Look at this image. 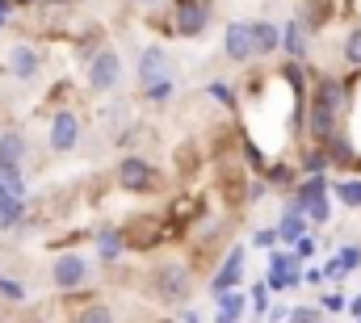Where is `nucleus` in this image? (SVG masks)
I'll return each instance as SVG.
<instances>
[{
    "label": "nucleus",
    "mask_w": 361,
    "mask_h": 323,
    "mask_svg": "<svg viewBox=\"0 0 361 323\" xmlns=\"http://www.w3.org/2000/svg\"><path fill=\"white\" fill-rule=\"evenodd\" d=\"M8 72H13L17 80H34V76H38V51L13 47V51H8Z\"/></svg>",
    "instance_id": "nucleus-11"
},
{
    "label": "nucleus",
    "mask_w": 361,
    "mask_h": 323,
    "mask_svg": "<svg viewBox=\"0 0 361 323\" xmlns=\"http://www.w3.org/2000/svg\"><path fill=\"white\" fill-rule=\"evenodd\" d=\"M307 210H311V219H315V223H324V219H328V202H324V197H319V202H311Z\"/></svg>",
    "instance_id": "nucleus-26"
},
{
    "label": "nucleus",
    "mask_w": 361,
    "mask_h": 323,
    "mask_svg": "<svg viewBox=\"0 0 361 323\" xmlns=\"http://www.w3.org/2000/svg\"><path fill=\"white\" fill-rule=\"evenodd\" d=\"M25 4H30V0H25Z\"/></svg>",
    "instance_id": "nucleus-35"
},
{
    "label": "nucleus",
    "mask_w": 361,
    "mask_h": 323,
    "mask_svg": "<svg viewBox=\"0 0 361 323\" xmlns=\"http://www.w3.org/2000/svg\"><path fill=\"white\" fill-rule=\"evenodd\" d=\"M135 4H156V0H135Z\"/></svg>",
    "instance_id": "nucleus-32"
},
{
    "label": "nucleus",
    "mask_w": 361,
    "mask_h": 323,
    "mask_svg": "<svg viewBox=\"0 0 361 323\" xmlns=\"http://www.w3.org/2000/svg\"><path fill=\"white\" fill-rule=\"evenodd\" d=\"M240 311H244V294L223 290V294H219V323H235L240 319Z\"/></svg>",
    "instance_id": "nucleus-14"
},
{
    "label": "nucleus",
    "mask_w": 361,
    "mask_h": 323,
    "mask_svg": "<svg viewBox=\"0 0 361 323\" xmlns=\"http://www.w3.org/2000/svg\"><path fill=\"white\" fill-rule=\"evenodd\" d=\"M4 8H8V0H0V13H4Z\"/></svg>",
    "instance_id": "nucleus-31"
},
{
    "label": "nucleus",
    "mask_w": 361,
    "mask_h": 323,
    "mask_svg": "<svg viewBox=\"0 0 361 323\" xmlns=\"http://www.w3.org/2000/svg\"><path fill=\"white\" fill-rule=\"evenodd\" d=\"M21 156H25V139L17 130H4L0 135V172H17Z\"/></svg>",
    "instance_id": "nucleus-10"
},
{
    "label": "nucleus",
    "mask_w": 361,
    "mask_h": 323,
    "mask_svg": "<svg viewBox=\"0 0 361 323\" xmlns=\"http://www.w3.org/2000/svg\"><path fill=\"white\" fill-rule=\"evenodd\" d=\"M336 193H341V202H345V206H361V181H341V185H336Z\"/></svg>",
    "instance_id": "nucleus-19"
},
{
    "label": "nucleus",
    "mask_w": 361,
    "mask_h": 323,
    "mask_svg": "<svg viewBox=\"0 0 361 323\" xmlns=\"http://www.w3.org/2000/svg\"><path fill=\"white\" fill-rule=\"evenodd\" d=\"M0 294H4V298H13V303H21V294H25V290H21V281H0Z\"/></svg>",
    "instance_id": "nucleus-24"
},
{
    "label": "nucleus",
    "mask_w": 361,
    "mask_h": 323,
    "mask_svg": "<svg viewBox=\"0 0 361 323\" xmlns=\"http://www.w3.org/2000/svg\"><path fill=\"white\" fill-rule=\"evenodd\" d=\"M357 264H361V248H341V256H336L332 273H349V269H357Z\"/></svg>",
    "instance_id": "nucleus-16"
},
{
    "label": "nucleus",
    "mask_w": 361,
    "mask_h": 323,
    "mask_svg": "<svg viewBox=\"0 0 361 323\" xmlns=\"http://www.w3.org/2000/svg\"><path fill=\"white\" fill-rule=\"evenodd\" d=\"M210 97H219V101H223V105H231V101H235V97H231V88H227V84H210Z\"/></svg>",
    "instance_id": "nucleus-25"
},
{
    "label": "nucleus",
    "mask_w": 361,
    "mask_h": 323,
    "mask_svg": "<svg viewBox=\"0 0 361 323\" xmlns=\"http://www.w3.org/2000/svg\"><path fill=\"white\" fill-rule=\"evenodd\" d=\"M118 181H122V189L143 193V189L152 185V164L139 160V156H126V160L118 164Z\"/></svg>",
    "instance_id": "nucleus-5"
},
{
    "label": "nucleus",
    "mask_w": 361,
    "mask_h": 323,
    "mask_svg": "<svg viewBox=\"0 0 361 323\" xmlns=\"http://www.w3.org/2000/svg\"><path fill=\"white\" fill-rule=\"evenodd\" d=\"M51 277H55L59 290H72V286H80V281L89 277V264H85L80 256H59L55 269H51Z\"/></svg>",
    "instance_id": "nucleus-6"
},
{
    "label": "nucleus",
    "mask_w": 361,
    "mask_h": 323,
    "mask_svg": "<svg viewBox=\"0 0 361 323\" xmlns=\"http://www.w3.org/2000/svg\"><path fill=\"white\" fill-rule=\"evenodd\" d=\"M324 307H328V311H341V307H345V298H341V294H328V298H324Z\"/></svg>",
    "instance_id": "nucleus-27"
},
{
    "label": "nucleus",
    "mask_w": 361,
    "mask_h": 323,
    "mask_svg": "<svg viewBox=\"0 0 361 323\" xmlns=\"http://www.w3.org/2000/svg\"><path fill=\"white\" fill-rule=\"evenodd\" d=\"M319 197H324V181H319V176H311V181L298 189V206H311V202H319Z\"/></svg>",
    "instance_id": "nucleus-17"
},
{
    "label": "nucleus",
    "mask_w": 361,
    "mask_h": 323,
    "mask_svg": "<svg viewBox=\"0 0 361 323\" xmlns=\"http://www.w3.org/2000/svg\"><path fill=\"white\" fill-rule=\"evenodd\" d=\"M185 323H197V319H193V315H185Z\"/></svg>",
    "instance_id": "nucleus-33"
},
{
    "label": "nucleus",
    "mask_w": 361,
    "mask_h": 323,
    "mask_svg": "<svg viewBox=\"0 0 361 323\" xmlns=\"http://www.w3.org/2000/svg\"><path fill=\"white\" fill-rule=\"evenodd\" d=\"M294 323H315V311H294Z\"/></svg>",
    "instance_id": "nucleus-28"
},
{
    "label": "nucleus",
    "mask_w": 361,
    "mask_h": 323,
    "mask_svg": "<svg viewBox=\"0 0 361 323\" xmlns=\"http://www.w3.org/2000/svg\"><path fill=\"white\" fill-rule=\"evenodd\" d=\"M139 76H143V84H160L164 80V51H160V47H147V51H143Z\"/></svg>",
    "instance_id": "nucleus-13"
},
{
    "label": "nucleus",
    "mask_w": 361,
    "mask_h": 323,
    "mask_svg": "<svg viewBox=\"0 0 361 323\" xmlns=\"http://www.w3.org/2000/svg\"><path fill=\"white\" fill-rule=\"evenodd\" d=\"M147 97H152V101H169V97H173V84H169V80L147 84Z\"/></svg>",
    "instance_id": "nucleus-23"
},
{
    "label": "nucleus",
    "mask_w": 361,
    "mask_h": 323,
    "mask_svg": "<svg viewBox=\"0 0 361 323\" xmlns=\"http://www.w3.org/2000/svg\"><path fill=\"white\" fill-rule=\"evenodd\" d=\"M156 290H160V298H164V303H180V298H189V273H180L177 264L160 269Z\"/></svg>",
    "instance_id": "nucleus-7"
},
{
    "label": "nucleus",
    "mask_w": 361,
    "mask_h": 323,
    "mask_svg": "<svg viewBox=\"0 0 361 323\" xmlns=\"http://www.w3.org/2000/svg\"><path fill=\"white\" fill-rule=\"evenodd\" d=\"M227 55H231L235 63H248V55H252V34H248V21H231V25H227Z\"/></svg>",
    "instance_id": "nucleus-8"
},
{
    "label": "nucleus",
    "mask_w": 361,
    "mask_h": 323,
    "mask_svg": "<svg viewBox=\"0 0 361 323\" xmlns=\"http://www.w3.org/2000/svg\"><path fill=\"white\" fill-rule=\"evenodd\" d=\"M281 42H286L290 55H302V25H286L281 30Z\"/></svg>",
    "instance_id": "nucleus-18"
},
{
    "label": "nucleus",
    "mask_w": 361,
    "mask_h": 323,
    "mask_svg": "<svg viewBox=\"0 0 361 323\" xmlns=\"http://www.w3.org/2000/svg\"><path fill=\"white\" fill-rule=\"evenodd\" d=\"M341 105H345V88L336 80H324L319 92H315V105H311V130H315V139H332V122H336Z\"/></svg>",
    "instance_id": "nucleus-1"
},
{
    "label": "nucleus",
    "mask_w": 361,
    "mask_h": 323,
    "mask_svg": "<svg viewBox=\"0 0 361 323\" xmlns=\"http://www.w3.org/2000/svg\"><path fill=\"white\" fill-rule=\"evenodd\" d=\"M76 143H80V118L72 109H59L51 118V147L55 152H72Z\"/></svg>",
    "instance_id": "nucleus-3"
},
{
    "label": "nucleus",
    "mask_w": 361,
    "mask_h": 323,
    "mask_svg": "<svg viewBox=\"0 0 361 323\" xmlns=\"http://www.w3.org/2000/svg\"><path fill=\"white\" fill-rule=\"evenodd\" d=\"M248 34H252V55H273L281 47V34H277L273 21H252Z\"/></svg>",
    "instance_id": "nucleus-9"
},
{
    "label": "nucleus",
    "mask_w": 361,
    "mask_h": 323,
    "mask_svg": "<svg viewBox=\"0 0 361 323\" xmlns=\"http://www.w3.org/2000/svg\"><path fill=\"white\" fill-rule=\"evenodd\" d=\"M273 240H277L273 231H261V236H257V243H261V248H273Z\"/></svg>",
    "instance_id": "nucleus-29"
},
{
    "label": "nucleus",
    "mask_w": 361,
    "mask_h": 323,
    "mask_svg": "<svg viewBox=\"0 0 361 323\" xmlns=\"http://www.w3.org/2000/svg\"><path fill=\"white\" fill-rule=\"evenodd\" d=\"M302 231H307L302 219H298V214H286V219H281V231H273V236H281L286 243H294V240H302Z\"/></svg>",
    "instance_id": "nucleus-15"
},
{
    "label": "nucleus",
    "mask_w": 361,
    "mask_h": 323,
    "mask_svg": "<svg viewBox=\"0 0 361 323\" xmlns=\"http://www.w3.org/2000/svg\"><path fill=\"white\" fill-rule=\"evenodd\" d=\"M240 273H244V248H235L231 256H227V264L214 273V290L223 294V290H231L235 281H240Z\"/></svg>",
    "instance_id": "nucleus-12"
},
{
    "label": "nucleus",
    "mask_w": 361,
    "mask_h": 323,
    "mask_svg": "<svg viewBox=\"0 0 361 323\" xmlns=\"http://www.w3.org/2000/svg\"><path fill=\"white\" fill-rule=\"evenodd\" d=\"M118 252H122V236H114V231H105V236H101V256H105V260H114Z\"/></svg>",
    "instance_id": "nucleus-22"
},
{
    "label": "nucleus",
    "mask_w": 361,
    "mask_h": 323,
    "mask_svg": "<svg viewBox=\"0 0 361 323\" xmlns=\"http://www.w3.org/2000/svg\"><path fill=\"white\" fill-rule=\"evenodd\" d=\"M345 59H349V63H357V68H361V30H353V34L345 38Z\"/></svg>",
    "instance_id": "nucleus-21"
},
{
    "label": "nucleus",
    "mask_w": 361,
    "mask_h": 323,
    "mask_svg": "<svg viewBox=\"0 0 361 323\" xmlns=\"http://www.w3.org/2000/svg\"><path fill=\"white\" fill-rule=\"evenodd\" d=\"M210 25V0H177L173 8V30L180 38H197Z\"/></svg>",
    "instance_id": "nucleus-2"
},
{
    "label": "nucleus",
    "mask_w": 361,
    "mask_h": 323,
    "mask_svg": "<svg viewBox=\"0 0 361 323\" xmlns=\"http://www.w3.org/2000/svg\"><path fill=\"white\" fill-rule=\"evenodd\" d=\"M76 323H114V311L109 307H89V311H80Z\"/></svg>",
    "instance_id": "nucleus-20"
},
{
    "label": "nucleus",
    "mask_w": 361,
    "mask_h": 323,
    "mask_svg": "<svg viewBox=\"0 0 361 323\" xmlns=\"http://www.w3.org/2000/svg\"><path fill=\"white\" fill-rule=\"evenodd\" d=\"M353 315H357V319H361V298H357V303H353Z\"/></svg>",
    "instance_id": "nucleus-30"
},
{
    "label": "nucleus",
    "mask_w": 361,
    "mask_h": 323,
    "mask_svg": "<svg viewBox=\"0 0 361 323\" xmlns=\"http://www.w3.org/2000/svg\"><path fill=\"white\" fill-rule=\"evenodd\" d=\"M0 25H4V13H0Z\"/></svg>",
    "instance_id": "nucleus-34"
},
{
    "label": "nucleus",
    "mask_w": 361,
    "mask_h": 323,
    "mask_svg": "<svg viewBox=\"0 0 361 323\" xmlns=\"http://www.w3.org/2000/svg\"><path fill=\"white\" fill-rule=\"evenodd\" d=\"M118 76H122V59H118V51H101V55L89 63V84L97 88V92L114 88Z\"/></svg>",
    "instance_id": "nucleus-4"
}]
</instances>
